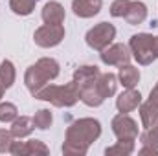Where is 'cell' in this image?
<instances>
[{
	"mask_svg": "<svg viewBox=\"0 0 158 156\" xmlns=\"http://www.w3.org/2000/svg\"><path fill=\"white\" fill-rule=\"evenodd\" d=\"M86 44L96 50V51H103L107 46L112 44V40L116 39V28L110 22H99L94 28H90L86 31Z\"/></svg>",
	"mask_w": 158,
	"mask_h": 156,
	"instance_id": "5b68a950",
	"label": "cell"
},
{
	"mask_svg": "<svg viewBox=\"0 0 158 156\" xmlns=\"http://www.w3.org/2000/svg\"><path fill=\"white\" fill-rule=\"evenodd\" d=\"M101 6H103V0H74L72 2L74 13L81 18H90L98 15L101 11Z\"/></svg>",
	"mask_w": 158,
	"mask_h": 156,
	"instance_id": "5bb4252c",
	"label": "cell"
},
{
	"mask_svg": "<svg viewBox=\"0 0 158 156\" xmlns=\"http://www.w3.org/2000/svg\"><path fill=\"white\" fill-rule=\"evenodd\" d=\"M15 79H17V70H15V64L11 63V61H2L0 63V83L4 84V88L7 90V88H11L13 86V83H15Z\"/></svg>",
	"mask_w": 158,
	"mask_h": 156,
	"instance_id": "ffe728a7",
	"label": "cell"
},
{
	"mask_svg": "<svg viewBox=\"0 0 158 156\" xmlns=\"http://www.w3.org/2000/svg\"><path fill=\"white\" fill-rule=\"evenodd\" d=\"M57 76H59V63L52 57H42L26 70L24 83H26V88L31 94H37L42 86H46Z\"/></svg>",
	"mask_w": 158,
	"mask_h": 156,
	"instance_id": "7a4b0ae2",
	"label": "cell"
},
{
	"mask_svg": "<svg viewBox=\"0 0 158 156\" xmlns=\"http://www.w3.org/2000/svg\"><path fill=\"white\" fill-rule=\"evenodd\" d=\"M112 132L118 140H123V142H136V138L140 134L138 123L129 114H123V112H119L112 119Z\"/></svg>",
	"mask_w": 158,
	"mask_h": 156,
	"instance_id": "52a82bcc",
	"label": "cell"
},
{
	"mask_svg": "<svg viewBox=\"0 0 158 156\" xmlns=\"http://www.w3.org/2000/svg\"><path fill=\"white\" fill-rule=\"evenodd\" d=\"M13 142H15V136L11 134V130L0 129V153H9Z\"/></svg>",
	"mask_w": 158,
	"mask_h": 156,
	"instance_id": "484cf974",
	"label": "cell"
},
{
	"mask_svg": "<svg viewBox=\"0 0 158 156\" xmlns=\"http://www.w3.org/2000/svg\"><path fill=\"white\" fill-rule=\"evenodd\" d=\"M118 81L123 84V88H134L140 81V70L132 64H121L118 72Z\"/></svg>",
	"mask_w": 158,
	"mask_h": 156,
	"instance_id": "ac0fdd59",
	"label": "cell"
},
{
	"mask_svg": "<svg viewBox=\"0 0 158 156\" xmlns=\"http://www.w3.org/2000/svg\"><path fill=\"white\" fill-rule=\"evenodd\" d=\"M132 153H134V142H123V140H118V143L105 149L107 156H131Z\"/></svg>",
	"mask_w": 158,
	"mask_h": 156,
	"instance_id": "44dd1931",
	"label": "cell"
},
{
	"mask_svg": "<svg viewBox=\"0 0 158 156\" xmlns=\"http://www.w3.org/2000/svg\"><path fill=\"white\" fill-rule=\"evenodd\" d=\"M40 17H42V20H44V24H63L66 13H64V7H63L59 2L50 0V2L44 4Z\"/></svg>",
	"mask_w": 158,
	"mask_h": 156,
	"instance_id": "4fadbf2b",
	"label": "cell"
},
{
	"mask_svg": "<svg viewBox=\"0 0 158 156\" xmlns=\"http://www.w3.org/2000/svg\"><path fill=\"white\" fill-rule=\"evenodd\" d=\"M64 39V28L63 24H44L35 30L33 40L40 48H53L61 44Z\"/></svg>",
	"mask_w": 158,
	"mask_h": 156,
	"instance_id": "8992f818",
	"label": "cell"
},
{
	"mask_svg": "<svg viewBox=\"0 0 158 156\" xmlns=\"http://www.w3.org/2000/svg\"><path fill=\"white\" fill-rule=\"evenodd\" d=\"M140 105H142V94L140 90H134V88H125V92H121L116 99V109L123 114L136 110Z\"/></svg>",
	"mask_w": 158,
	"mask_h": 156,
	"instance_id": "8fae6325",
	"label": "cell"
},
{
	"mask_svg": "<svg viewBox=\"0 0 158 156\" xmlns=\"http://www.w3.org/2000/svg\"><path fill=\"white\" fill-rule=\"evenodd\" d=\"M11 154L15 156H37V154H50V149L40 140H30V142H13Z\"/></svg>",
	"mask_w": 158,
	"mask_h": 156,
	"instance_id": "30bf717a",
	"label": "cell"
},
{
	"mask_svg": "<svg viewBox=\"0 0 158 156\" xmlns=\"http://www.w3.org/2000/svg\"><path fill=\"white\" fill-rule=\"evenodd\" d=\"M138 154H153V156H158V149H156V147H151V145H143V147L138 151Z\"/></svg>",
	"mask_w": 158,
	"mask_h": 156,
	"instance_id": "83f0119b",
	"label": "cell"
},
{
	"mask_svg": "<svg viewBox=\"0 0 158 156\" xmlns=\"http://www.w3.org/2000/svg\"><path fill=\"white\" fill-rule=\"evenodd\" d=\"M99 68L98 66H92V64H86V66H79L77 70L74 72V84L77 86V90L81 88H85V86H88V84H94L98 77H99Z\"/></svg>",
	"mask_w": 158,
	"mask_h": 156,
	"instance_id": "7c38bea8",
	"label": "cell"
},
{
	"mask_svg": "<svg viewBox=\"0 0 158 156\" xmlns=\"http://www.w3.org/2000/svg\"><path fill=\"white\" fill-rule=\"evenodd\" d=\"M79 99H81L86 107H99V105L105 101V97L99 94L96 83H94V84H88V86H85V88H81V90H79Z\"/></svg>",
	"mask_w": 158,
	"mask_h": 156,
	"instance_id": "d6986e66",
	"label": "cell"
},
{
	"mask_svg": "<svg viewBox=\"0 0 158 156\" xmlns=\"http://www.w3.org/2000/svg\"><path fill=\"white\" fill-rule=\"evenodd\" d=\"M31 119H33L35 129H40V130L50 129V127H52V121H53L52 112H50L48 109H40V110H37V112H35V116L31 117Z\"/></svg>",
	"mask_w": 158,
	"mask_h": 156,
	"instance_id": "603a6c76",
	"label": "cell"
},
{
	"mask_svg": "<svg viewBox=\"0 0 158 156\" xmlns=\"http://www.w3.org/2000/svg\"><path fill=\"white\" fill-rule=\"evenodd\" d=\"M35 4H37V0H9L11 11L15 15H20V17L31 15L33 9H35Z\"/></svg>",
	"mask_w": 158,
	"mask_h": 156,
	"instance_id": "7402d4cb",
	"label": "cell"
},
{
	"mask_svg": "<svg viewBox=\"0 0 158 156\" xmlns=\"http://www.w3.org/2000/svg\"><path fill=\"white\" fill-rule=\"evenodd\" d=\"M33 97L48 101L53 107H74L79 101V90L74 84V81H70V83H66L63 86H59V84H46L37 94H33Z\"/></svg>",
	"mask_w": 158,
	"mask_h": 156,
	"instance_id": "3957f363",
	"label": "cell"
},
{
	"mask_svg": "<svg viewBox=\"0 0 158 156\" xmlns=\"http://www.w3.org/2000/svg\"><path fill=\"white\" fill-rule=\"evenodd\" d=\"M19 116V109L13 103H0V121L2 123H11L15 117Z\"/></svg>",
	"mask_w": 158,
	"mask_h": 156,
	"instance_id": "d4e9b609",
	"label": "cell"
},
{
	"mask_svg": "<svg viewBox=\"0 0 158 156\" xmlns=\"http://www.w3.org/2000/svg\"><path fill=\"white\" fill-rule=\"evenodd\" d=\"M35 125H33V119H30L28 116H17L11 121V134L17 138V140H22V138H28L31 132H33Z\"/></svg>",
	"mask_w": 158,
	"mask_h": 156,
	"instance_id": "2e32d148",
	"label": "cell"
},
{
	"mask_svg": "<svg viewBox=\"0 0 158 156\" xmlns=\"http://www.w3.org/2000/svg\"><path fill=\"white\" fill-rule=\"evenodd\" d=\"M132 53L129 50L127 44L123 42H116V44H110L107 46L103 51H101V61L109 66H121V64H127L131 61Z\"/></svg>",
	"mask_w": 158,
	"mask_h": 156,
	"instance_id": "ba28073f",
	"label": "cell"
},
{
	"mask_svg": "<svg viewBox=\"0 0 158 156\" xmlns=\"http://www.w3.org/2000/svg\"><path fill=\"white\" fill-rule=\"evenodd\" d=\"M155 53H156V59H158V37H155Z\"/></svg>",
	"mask_w": 158,
	"mask_h": 156,
	"instance_id": "f1b7e54d",
	"label": "cell"
},
{
	"mask_svg": "<svg viewBox=\"0 0 158 156\" xmlns=\"http://www.w3.org/2000/svg\"><path fill=\"white\" fill-rule=\"evenodd\" d=\"M123 18H125L131 26L142 24V22L147 18V6H145L143 2H138V0H131L129 9H127V13H125Z\"/></svg>",
	"mask_w": 158,
	"mask_h": 156,
	"instance_id": "9a60e30c",
	"label": "cell"
},
{
	"mask_svg": "<svg viewBox=\"0 0 158 156\" xmlns=\"http://www.w3.org/2000/svg\"><path fill=\"white\" fill-rule=\"evenodd\" d=\"M140 140H142L143 145H151V147H156L158 149V119L149 129H145L143 134H140Z\"/></svg>",
	"mask_w": 158,
	"mask_h": 156,
	"instance_id": "cb8c5ba5",
	"label": "cell"
},
{
	"mask_svg": "<svg viewBox=\"0 0 158 156\" xmlns=\"http://www.w3.org/2000/svg\"><path fill=\"white\" fill-rule=\"evenodd\" d=\"M129 4H131V0H114L112 4H110V15L112 17H125V13H127V9H129Z\"/></svg>",
	"mask_w": 158,
	"mask_h": 156,
	"instance_id": "4316f807",
	"label": "cell"
},
{
	"mask_svg": "<svg viewBox=\"0 0 158 156\" xmlns=\"http://www.w3.org/2000/svg\"><path fill=\"white\" fill-rule=\"evenodd\" d=\"M129 50L132 57L138 61V64L147 66L156 59L155 53V37L151 33H136L129 40Z\"/></svg>",
	"mask_w": 158,
	"mask_h": 156,
	"instance_id": "277c9868",
	"label": "cell"
},
{
	"mask_svg": "<svg viewBox=\"0 0 158 156\" xmlns=\"http://www.w3.org/2000/svg\"><path fill=\"white\" fill-rule=\"evenodd\" d=\"M4 90H6V88H4V84L0 83V99H2V96H4Z\"/></svg>",
	"mask_w": 158,
	"mask_h": 156,
	"instance_id": "f546056e",
	"label": "cell"
},
{
	"mask_svg": "<svg viewBox=\"0 0 158 156\" xmlns=\"http://www.w3.org/2000/svg\"><path fill=\"white\" fill-rule=\"evenodd\" d=\"M101 136V123L94 117L76 119L66 129V138L63 143V154L85 156L88 147Z\"/></svg>",
	"mask_w": 158,
	"mask_h": 156,
	"instance_id": "6da1fadb",
	"label": "cell"
},
{
	"mask_svg": "<svg viewBox=\"0 0 158 156\" xmlns=\"http://www.w3.org/2000/svg\"><path fill=\"white\" fill-rule=\"evenodd\" d=\"M140 119L143 129H149L158 119V83L149 94V99L140 105Z\"/></svg>",
	"mask_w": 158,
	"mask_h": 156,
	"instance_id": "9c48e42d",
	"label": "cell"
},
{
	"mask_svg": "<svg viewBox=\"0 0 158 156\" xmlns=\"http://www.w3.org/2000/svg\"><path fill=\"white\" fill-rule=\"evenodd\" d=\"M37 2H39V0H37Z\"/></svg>",
	"mask_w": 158,
	"mask_h": 156,
	"instance_id": "4dcf8cb0",
	"label": "cell"
},
{
	"mask_svg": "<svg viewBox=\"0 0 158 156\" xmlns=\"http://www.w3.org/2000/svg\"><path fill=\"white\" fill-rule=\"evenodd\" d=\"M96 86L99 90V94L107 99V97H112L116 94V88H118V76L107 72V74H99V77L96 81Z\"/></svg>",
	"mask_w": 158,
	"mask_h": 156,
	"instance_id": "e0dca14e",
	"label": "cell"
}]
</instances>
